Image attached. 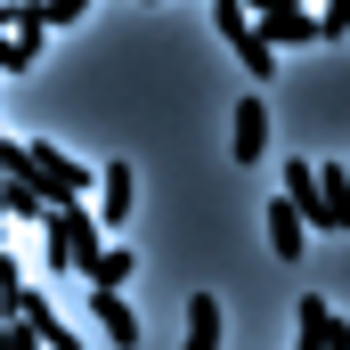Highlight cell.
I'll list each match as a JSON object with an SVG mask.
<instances>
[{"label": "cell", "instance_id": "6da1fadb", "mask_svg": "<svg viewBox=\"0 0 350 350\" xmlns=\"http://www.w3.org/2000/svg\"><path fill=\"white\" fill-rule=\"evenodd\" d=\"M98 245H106V237H98L90 204H49V212H41V253H49V269H82Z\"/></svg>", "mask_w": 350, "mask_h": 350}, {"label": "cell", "instance_id": "7a4b0ae2", "mask_svg": "<svg viewBox=\"0 0 350 350\" xmlns=\"http://www.w3.org/2000/svg\"><path fill=\"white\" fill-rule=\"evenodd\" d=\"M293 350H350V326H342V310H334L326 293H301V310H293Z\"/></svg>", "mask_w": 350, "mask_h": 350}, {"label": "cell", "instance_id": "3957f363", "mask_svg": "<svg viewBox=\"0 0 350 350\" xmlns=\"http://www.w3.org/2000/svg\"><path fill=\"white\" fill-rule=\"evenodd\" d=\"M90 196H98V212H90V220H98V228H122V220H131V204H139V172H131L122 155H106V172H98Z\"/></svg>", "mask_w": 350, "mask_h": 350}, {"label": "cell", "instance_id": "277c9868", "mask_svg": "<svg viewBox=\"0 0 350 350\" xmlns=\"http://www.w3.org/2000/svg\"><path fill=\"white\" fill-rule=\"evenodd\" d=\"M228 155H237V163H261V155H269V98H261V90H245V98H237Z\"/></svg>", "mask_w": 350, "mask_h": 350}, {"label": "cell", "instance_id": "5b68a950", "mask_svg": "<svg viewBox=\"0 0 350 350\" xmlns=\"http://www.w3.org/2000/svg\"><path fill=\"white\" fill-rule=\"evenodd\" d=\"M285 204L301 212V228H326V204H318V163H310V155H285Z\"/></svg>", "mask_w": 350, "mask_h": 350}, {"label": "cell", "instance_id": "8992f818", "mask_svg": "<svg viewBox=\"0 0 350 350\" xmlns=\"http://www.w3.org/2000/svg\"><path fill=\"white\" fill-rule=\"evenodd\" d=\"M220 334H228L220 301L212 293H187V334H179V350H220Z\"/></svg>", "mask_w": 350, "mask_h": 350}, {"label": "cell", "instance_id": "52a82bcc", "mask_svg": "<svg viewBox=\"0 0 350 350\" xmlns=\"http://www.w3.org/2000/svg\"><path fill=\"white\" fill-rule=\"evenodd\" d=\"M90 318L106 326V342H114V350H131V342H139V310H131L122 293H90Z\"/></svg>", "mask_w": 350, "mask_h": 350}, {"label": "cell", "instance_id": "ba28073f", "mask_svg": "<svg viewBox=\"0 0 350 350\" xmlns=\"http://www.w3.org/2000/svg\"><path fill=\"white\" fill-rule=\"evenodd\" d=\"M131 253H122V245H98V253H90L82 261V277H90V293H122V285H131Z\"/></svg>", "mask_w": 350, "mask_h": 350}, {"label": "cell", "instance_id": "9c48e42d", "mask_svg": "<svg viewBox=\"0 0 350 350\" xmlns=\"http://www.w3.org/2000/svg\"><path fill=\"white\" fill-rule=\"evenodd\" d=\"M261 220H269V253H277V261H301V237H310V228H301V212H293V204L277 196Z\"/></svg>", "mask_w": 350, "mask_h": 350}, {"label": "cell", "instance_id": "30bf717a", "mask_svg": "<svg viewBox=\"0 0 350 350\" xmlns=\"http://www.w3.org/2000/svg\"><path fill=\"white\" fill-rule=\"evenodd\" d=\"M228 49H237V66H245V74H253V90H269V74H277V49H269L261 33H253V25H245V33H228Z\"/></svg>", "mask_w": 350, "mask_h": 350}, {"label": "cell", "instance_id": "8fae6325", "mask_svg": "<svg viewBox=\"0 0 350 350\" xmlns=\"http://www.w3.org/2000/svg\"><path fill=\"white\" fill-rule=\"evenodd\" d=\"M49 204L33 196V187H16V179H0V220H41Z\"/></svg>", "mask_w": 350, "mask_h": 350}, {"label": "cell", "instance_id": "7c38bea8", "mask_svg": "<svg viewBox=\"0 0 350 350\" xmlns=\"http://www.w3.org/2000/svg\"><path fill=\"white\" fill-rule=\"evenodd\" d=\"M33 8H41V25H82L90 16V0H33Z\"/></svg>", "mask_w": 350, "mask_h": 350}, {"label": "cell", "instance_id": "4fadbf2b", "mask_svg": "<svg viewBox=\"0 0 350 350\" xmlns=\"http://www.w3.org/2000/svg\"><path fill=\"white\" fill-rule=\"evenodd\" d=\"M0 350H41V334H33V326H16V318H0Z\"/></svg>", "mask_w": 350, "mask_h": 350}, {"label": "cell", "instance_id": "5bb4252c", "mask_svg": "<svg viewBox=\"0 0 350 350\" xmlns=\"http://www.w3.org/2000/svg\"><path fill=\"white\" fill-rule=\"evenodd\" d=\"M0 74H16V57H8V33H0Z\"/></svg>", "mask_w": 350, "mask_h": 350}, {"label": "cell", "instance_id": "9a60e30c", "mask_svg": "<svg viewBox=\"0 0 350 350\" xmlns=\"http://www.w3.org/2000/svg\"><path fill=\"white\" fill-rule=\"evenodd\" d=\"M49 350H82V342H74V334H57V342H49Z\"/></svg>", "mask_w": 350, "mask_h": 350}, {"label": "cell", "instance_id": "2e32d148", "mask_svg": "<svg viewBox=\"0 0 350 350\" xmlns=\"http://www.w3.org/2000/svg\"><path fill=\"white\" fill-rule=\"evenodd\" d=\"M0 245H8V220H0Z\"/></svg>", "mask_w": 350, "mask_h": 350}, {"label": "cell", "instance_id": "e0dca14e", "mask_svg": "<svg viewBox=\"0 0 350 350\" xmlns=\"http://www.w3.org/2000/svg\"><path fill=\"white\" fill-rule=\"evenodd\" d=\"M293 8H318V0H293Z\"/></svg>", "mask_w": 350, "mask_h": 350}]
</instances>
